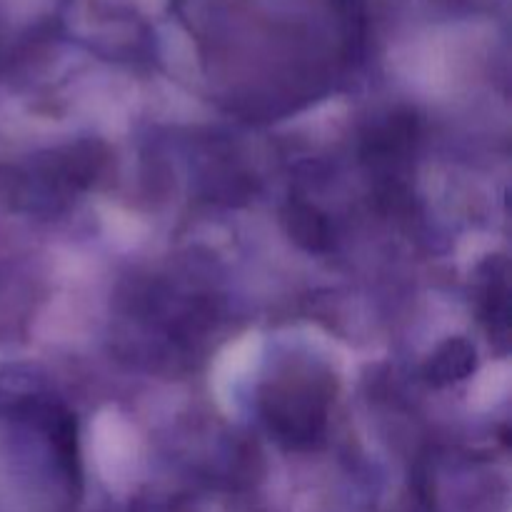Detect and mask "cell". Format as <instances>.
<instances>
[{"label": "cell", "mask_w": 512, "mask_h": 512, "mask_svg": "<svg viewBox=\"0 0 512 512\" xmlns=\"http://www.w3.org/2000/svg\"><path fill=\"white\" fill-rule=\"evenodd\" d=\"M475 370V350L465 340H448L430 358L425 375L433 385H450L465 380Z\"/></svg>", "instance_id": "obj_1"}, {"label": "cell", "mask_w": 512, "mask_h": 512, "mask_svg": "<svg viewBox=\"0 0 512 512\" xmlns=\"http://www.w3.org/2000/svg\"><path fill=\"white\" fill-rule=\"evenodd\" d=\"M288 230L295 243L308 250H323L328 245L330 230L323 215L308 205H293L288 213Z\"/></svg>", "instance_id": "obj_2"}]
</instances>
